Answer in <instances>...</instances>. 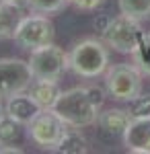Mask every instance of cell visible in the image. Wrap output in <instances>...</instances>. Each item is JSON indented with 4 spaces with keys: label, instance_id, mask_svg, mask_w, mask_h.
I'll return each instance as SVG.
<instances>
[{
    "label": "cell",
    "instance_id": "obj_12",
    "mask_svg": "<svg viewBox=\"0 0 150 154\" xmlns=\"http://www.w3.org/2000/svg\"><path fill=\"white\" fill-rule=\"evenodd\" d=\"M25 17L23 6L0 0V41L14 39V33Z\"/></svg>",
    "mask_w": 150,
    "mask_h": 154
},
{
    "label": "cell",
    "instance_id": "obj_20",
    "mask_svg": "<svg viewBox=\"0 0 150 154\" xmlns=\"http://www.w3.org/2000/svg\"><path fill=\"white\" fill-rule=\"evenodd\" d=\"M107 0H70V4L76 8V11H84V12H91L101 8Z\"/></svg>",
    "mask_w": 150,
    "mask_h": 154
},
{
    "label": "cell",
    "instance_id": "obj_19",
    "mask_svg": "<svg viewBox=\"0 0 150 154\" xmlns=\"http://www.w3.org/2000/svg\"><path fill=\"white\" fill-rule=\"evenodd\" d=\"M127 111H130L132 117H144V115H150V93L148 95H142V93H140L136 99H132Z\"/></svg>",
    "mask_w": 150,
    "mask_h": 154
},
{
    "label": "cell",
    "instance_id": "obj_17",
    "mask_svg": "<svg viewBox=\"0 0 150 154\" xmlns=\"http://www.w3.org/2000/svg\"><path fill=\"white\" fill-rule=\"evenodd\" d=\"M132 56H134V64L138 66V70L142 72V74L150 76V33H144L138 49H136Z\"/></svg>",
    "mask_w": 150,
    "mask_h": 154
},
{
    "label": "cell",
    "instance_id": "obj_14",
    "mask_svg": "<svg viewBox=\"0 0 150 154\" xmlns=\"http://www.w3.org/2000/svg\"><path fill=\"white\" fill-rule=\"evenodd\" d=\"M89 150H91V148H89V142H86V138L78 131V128H70V130L66 131V136L62 138V142H60V146H58L56 152L86 154Z\"/></svg>",
    "mask_w": 150,
    "mask_h": 154
},
{
    "label": "cell",
    "instance_id": "obj_8",
    "mask_svg": "<svg viewBox=\"0 0 150 154\" xmlns=\"http://www.w3.org/2000/svg\"><path fill=\"white\" fill-rule=\"evenodd\" d=\"M33 80L29 62L21 58H0V97L25 93Z\"/></svg>",
    "mask_w": 150,
    "mask_h": 154
},
{
    "label": "cell",
    "instance_id": "obj_15",
    "mask_svg": "<svg viewBox=\"0 0 150 154\" xmlns=\"http://www.w3.org/2000/svg\"><path fill=\"white\" fill-rule=\"evenodd\" d=\"M119 12L140 23L150 21V0H117Z\"/></svg>",
    "mask_w": 150,
    "mask_h": 154
},
{
    "label": "cell",
    "instance_id": "obj_7",
    "mask_svg": "<svg viewBox=\"0 0 150 154\" xmlns=\"http://www.w3.org/2000/svg\"><path fill=\"white\" fill-rule=\"evenodd\" d=\"M29 66L33 78L39 80H60V76L68 70V54L56 43H47L29 51Z\"/></svg>",
    "mask_w": 150,
    "mask_h": 154
},
{
    "label": "cell",
    "instance_id": "obj_5",
    "mask_svg": "<svg viewBox=\"0 0 150 154\" xmlns=\"http://www.w3.org/2000/svg\"><path fill=\"white\" fill-rule=\"evenodd\" d=\"M142 76L136 64H113L105 70V91L111 99L130 103L142 93Z\"/></svg>",
    "mask_w": 150,
    "mask_h": 154
},
{
    "label": "cell",
    "instance_id": "obj_4",
    "mask_svg": "<svg viewBox=\"0 0 150 154\" xmlns=\"http://www.w3.org/2000/svg\"><path fill=\"white\" fill-rule=\"evenodd\" d=\"M144 29L140 21L130 19L126 14H117L113 19H109V23L101 31V39L107 48L119 54H134L138 49L140 41L144 37Z\"/></svg>",
    "mask_w": 150,
    "mask_h": 154
},
{
    "label": "cell",
    "instance_id": "obj_23",
    "mask_svg": "<svg viewBox=\"0 0 150 154\" xmlns=\"http://www.w3.org/2000/svg\"><path fill=\"white\" fill-rule=\"evenodd\" d=\"M0 148H2V144H0Z\"/></svg>",
    "mask_w": 150,
    "mask_h": 154
},
{
    "label": "cell",
    "instance_id": "obj_11",
    "mask_svg": "<svg viewBox=\"0 0 150 154\" xmlns=\"http://www.w3.org/2000/svg\"><path fill=\"white\" fill-rule=\"evenodd\" d=\"M132 121V115L127 109H119V107H111V109H101L97 123L99 128L109 134V136H123L126 128Z\"/></svg>",
    "mask_w": 150,
    "mask_h": 154
},
{
    "label": "cell",
    "instance_id": "obj_16",
    "mask_svg": "<svg viewBox=\"0 0 150 154\" xmlns=\"http://www.w3.org/2000/svg\"><path fill=\"white\" fill-rule=\"evenodd\" d=\"M70 4V0H27V8L39 14H56L62 12Z\"/></svg>",
    "mask_w": 150,
    "mask_h": 154
},
{
    "label": "cell",
    "instance_id": "obj_6",
    "mask_svg": "<svg viewBox=\"0 0 150 154\" xmlns=\"http://www.w3.org/2000/svg\"><path fill=\"white\" fill-rule=\"evenodd\" d=\"M54 37H56V27L52 23V19L47 14H25L17 33H14V43L21 49L27 51H33V49L47 45V43H54Z\"/></svg>",
    "mask_w": 150,
    "mask_h": 154
},
{
    "label": "cell",
    "instance_id": "obj_3",
    "mask_svg": "<svg viewBox=\"0 0 150 154\" xmlns=\"http://www.w3.org/2000/svg\"><path fill=\"white\" fill-rule=\"evenodd\" d=\"M25 128H27V138L35 146L43 148V150H49V152L58 150L62 138L70 130V125L54 109H41Z\"/></svg>",
    "mask_w": 150,
    "mask_h": 154
},
{
    "label": "cell",
    "instance_id": "obj_13",
    "mask_svg": "<svg viewBox=\"0 0 150 154\" xmlns=\"http://www.w3.org/2000/svg\"><path fill=\"white\" fill-rule=\"evenodd\" d=\"M27 93L31 95V99L41 109H52L62 91L58 86V80H39V78H35L31 82V86L27 88Z\"/></svg>",
    "mask_w": 150,
    "mask_h": 154
},
{
    "label": "cell",
    "instance_id": "obj_9",
    "mask_svg": "<svg viewBox=\"0 0 150 154\" xmlns=\"http://www.w3.org/2000/svg\"><path fill=\"white\" fill-rule=\"evenodd\" d=\"M121 138L130 152L150 154V115L132 117Z\"/></svg>",
    "mask_w": 150,
    "mask_h": 154
},
{
    "label": "cell",
    "instance_id": "obj_1",
    "mask_svg": "<svg viewBox=\"0 0 150 154\" xmlns=\"http://www.w3.org/2000/svg\"><path fill=\"white\" fill-rule=\"evenodd\" d=\"M105 95H107V91H103L97 84L74 86L68 91H62L52 109L70 128L80 130V128L97 123V117L105 103Z\"/></svg>",
    "mask_w": 150,
    "mask_h": 154
},
{
    "label": "cell",
    "instance_id": "obj_18",
    "mask_svg": "<svg viewBox=\"0 0 150 154\" xmlns=\"http://www.w3.org/2000/svg\"><path fill=\"white\" fill-rule=\"evenodd\" d=\"M17 136H19V123L14 119H11L8 115H4L0 119V144L2 146L12 144L17 140Z\"/></svg>",
    "mask_w": 150,
    "mask_h": 154
},
{
    "label": "cell",
    "instance_id": "obj_22",
    "mask_svg": "<svg viewBox=\"0 0 150 154\" xmlns=\"http://www.w3.org/2000/svg\"><path fill=\"white\" fill-rule=\"evenodd\" d=\"M6 115V111H4V105H2V97H0V119Z\"/></svg>",
    "mask_w": 150,
    "mask_h": 154
},
{
    "label": "cell",
    "instance_id": "obj_21",
    "mask_svg": "<svg viewBox=\"0 0 150 154\" xmlns=\"http://www.w3.org/2000/svg\"><path fill=\"white\" fill-rule=\"evenodd\" d=\"M4 2H12V4H19V6H27V0H4Z\"/></svg>",
    "mask_w": 150,
    "mask_h": 154
},
{
    "label": "cell",
    "instance_id": "obj_10",
    "mask_svg": "<svg viewBox=\"0 0 150 154\" xmlns=\"http://www.w3.org/2000/svg\"><path fill=\"white\" fill-rule=\"evenodd\" d=\"M4 111L11 119H14L19 125H27L31 119L41 111V107L35 103L31 95L25 91V93H17V95L6 97V105H4Z\"/></svg>",
    "mask_w": 150,
    "mask_h": 154
},
{
    "label": "cell",
    "instance_id": "obj_2",
    "mask_svg": "<svg viewBox=\"0 0 150 154\" xmlns=\"http://www.w3.org/2000/svg\"><path fill=\"white\" fill-rule=\"evenodd\" d=\"M109 68V49L103 39H82L68 54V70L80 78H97Z\"/></svg>",
    "mask_w": 150,
    "mask_h": 154
}]
</instances>
